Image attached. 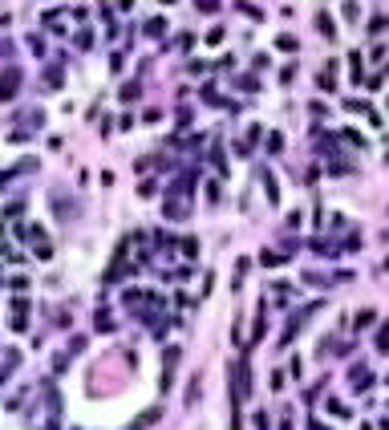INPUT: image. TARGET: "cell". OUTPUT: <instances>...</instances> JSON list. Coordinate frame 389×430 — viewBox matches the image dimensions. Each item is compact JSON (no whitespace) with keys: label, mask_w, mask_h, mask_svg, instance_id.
<instances>
[{"label":"cell","mask_w":389,"mask_h":430,"mask_svg":"<svg viewBox=\"0 0 389 430\" xmlns=\"http://www.w3.org/2000/svg\"><path fill=\"white\" fill-rule=\"evenodd\" d=\"M146 33H150V37H158V33H167V20H158V16H154V20L146 25Z\"/></svg>","instance_id":"cell-5"},{"label":"cell","mask_w":389,"mask_h":430,"mask_svg":"<svg viewBox=\"0 0 389 430\" xmlns=\"http://www.w3.org/2000/svg\"><path fill=\"white\" fill-rule=\"evenodd\" d=\"M316 29H321L325 37H336V25H333V16H325V12L316 16Z\"/></svg>","instance_id":"cell-3"},{"label":"cell","mask_w":389,"mask_h":430,"mask_svg":"<svg viewBox=\"0 0 389 430\" xmlns=\"http://www.w3.org/2000/svg\"><path fill=\"white\" fill-rule=\"evenodd\" d=\"M16 85H20V73H16V69H8V73H4V81H0V98H12V94H16Z\"/></svg>","instance_id":"cell-1"},{"label":"cell","mask_w":389,"mask_h":430,"mask_svg":"<svg viewBox=\"0 0 389 430\" xmlns=\"http://www.w3.org/2000/svg\"><path fill=\"white\" fill-rule=\"evenodd\" d=\"M235 398H247V365H235Z\"/></svg>","instance_id":"cell-2"},{"label":"cell","mask_w":389,"mask_h":430,"mask_svg":"<svg viewBox=\"0 0 389 430\" xmlns=\"http://www.w3.org/2000/svg\"><path fill=\"white\" fill-rule=\"evenodd\" d=\"M276 45H280V49H296V37H288V33H284V37H276Z\"/></svg>","instance_id":"cell-6"},{"label":"cell","mask_w":389,"mask_h":430,"mask_svg":"<svg viewBox=\"0 0 389 430\" xmlns=\"http://www.w3.org/2000/svg\"><path fill=\"white\" fill-rule=\"evenodd\" d=\"M154 418H158V410H146V414H138V418H134V426H130V430H146Z\"/></svg>","instance_id":"cell-4"}]
</instances>
